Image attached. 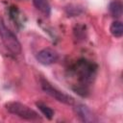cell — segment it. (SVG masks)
Here are the masks:
<instances>
[{
    "label": "cell",
    "mask_w": 123,
    "mask_h": 123,
    "mask_svg": "<svg viewBox=\"0 0 123 123\" xmlns=\"http://www.w3.org/2000/svg\"><path fill=\"white\" fill-rule=\"evenodd\" d=\"M0 37L5 47L12 54L18 55L21 53V44L15 35L5 25L4 21L0 18Z\"/></svg>",
    "instance_id": "obj_1"
},
{
    "label": "cell",
    "mask_w": 123,
    "mask_h": 123,
    "mask_svg": "<svg viewBox=\"0 0 123 123\" xmlns=\"http://www.w3.org/2000/svg\"><path fill=\"white\" fill-rule=\"evenodd\" d=\"M75 74L77 75L79 81H81L83 84H88L90 83L96 72V65L89 61L86 60H80L75 67H74Z\"/></svg>",
    "instance_id": "obj_2"
},
{
    "label": "cell",
    "mask_w": 123,
    "mask_h": 123,
    "mask_svg": "<svg viewBox=\"0 0 123 123\" xmlns=\"http://www.w3.org/2000/svg\"><path fill=\"white\" fill-rule=\"evenodd\" d=\"M6 108L9 112L17 115L20 118L26 119V120H37L39 119V116L37 112H36L34 110L29 108L28 106L19 103V102H10L6 105Z\"/></svg>",
    "instance_id": "obj_3"
},
{
    "label": "cell",
    "mask_w": 123,
    "mask_h": 123,
    "mask_svg": "<svg viewBox=\"0 0 123 123\" xmlns=\"http://www.w3.org/2000/svg\"><path fill=\"white\" fill-rule=\"evenodd\" d=\"M40 86H41V88L42 90L48 94L49 96H51L52 98L56 99L57 101L59 102H62L63 104H66V105H72L74 104V98H72L70 95L59 90L58 88H56L55 86H53L48 81H46L45 79H40Z\"/></svg>",
    "instance_id": "obj_4"
},
{
    "label": "cell",
    "mask_w": 123,
    "mask_h": 123,
    "mask_svg": "<svg viewBox=\"0 0 123 123\" xmlns=\"http://www.w3.org/2000/svg\"><path fill=\"white\" fill-rule=\"evenodd\" d=\"M59 56L58 53L51 48H44L37 54V60L39 63L49 65L57 62Z\"/></svg>",
    "instance_id": "obj_5"
},
{
    "label": "cell",
    "mask_w": 123,
    "mask_h": 123,
    "mask_svg": "<svg viewBox=\"0 0 123 123\" xmlns=\"http://www.w3.org/2000/svg\"><path fill=\"white\" fill-rule=\"evenodd\" d=\"M76 112L78 114V116L81 118L82 121L84 122H96V116L92 113V111L85 105H77L76 106Z\"/></svg>",
    "instance_id": "obj_6"
},
{
    "label": "cell",
    "mask_w": 123,
    "mask_h": 123,
    "mask_svg": "<svg viewBox=\"0 0 123 123\" xmlns=\"http://www.w3.org/2000/svg\"><path fill=\"white\" fill-rule=\"evenodd\" d=\"M34 6L44 15L49 16L51 13V7L48 0H33Z\"/></svg>",
    "instance_id": "obj_7"
},
{
    "label": "cell",
    "mask_w": 123,
    "mask_h": 123,
    "mask_svg": "<svg viewBox=\"0 0 123 123\" xmlns=\"http://www.w3.org/2000/svg\"><path fill=\"white\" fill-rule=\"evenodd\" d=\"M109 11L111 14L114 17H120L122 15L123 12V5L120 0H113L112 2L110 3L109 6Z\"/></svg>",
    "instance_id": "obj_8"
},
{
    "label": "cell",
    "mask_w": 123,
    "mask_h": 123,
    "mask_svg": "<svg viewBox=\"0 0 123 123\" xmlns=\"http://www.w3.org/2000/svg\"><path fill=\"white\" fill-rule=\"evenodd\" d=\"M111 35L115 37H121L123 35V25L120 21H113L110 27Z\"/></svg>",
    "instance_id": "obj_9"
},
{
    "label": "cell",
    "mask_w": 123,
    "mask_h": 123,
    "mask_svg": "<svg viewBox=\"0 0 123 123\" xmlns=\"http://www.w3.org/2000/svg\"><path fill=\"white\" fill-rule=\"evenodd\" d=\"M37 107L38 108V110L42 112V114H43L46 118L51 119V118L53 117V115H54V111H53V110H52L50 107H48L47 105L38 102V103H37Z\"/></svg>",
    "instance_id": "obj_10"
}]
</instances>
